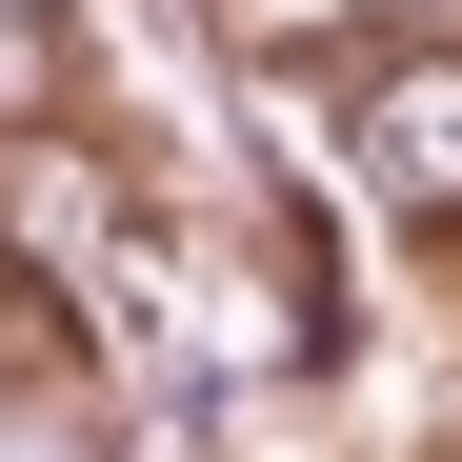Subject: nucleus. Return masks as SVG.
<instances>
[{"mask_svg":"<svg viewBox=\"0 0 462 462\" xmlns=\"http://www.w3.org/2000/svg\"><path fill=\"white\" fill-rule=\"evenodd\" d=\"M362 162L402 201H462V60H382L362 81Z\"/></svg>","mask_w":462,"mask_h":462,"instance_id":"1","label":"nucleus"},{"mask_svg":"<svg viewBox=\"0 0 462 462\" xmlns=\"http://www.w3.org/2000/svg\"><path fill=\"white\" fill-rule=\"evenodd\" d=\"M0 21H41V0H0Z\"/></svg>","mask_w":462,"mask_h":462,"instance_id":"2","label":"nucleus"}]
</instances>
